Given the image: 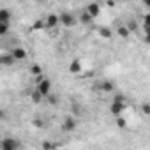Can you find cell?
<instances>
[{
	"instance_id": "obj_1",
	"label": "cell",
	"mask_w": 150,
	"mask_h": 150,
	"mask_svg": "<svg viewBox=\"0 0 150 150\" xmlns=\"http://www.w3.org/2000/svg\"><path fill=\"white\" fill-rule=\"evenodd\" d=\"M35 90L46 99L50 94H51V90H53V85H51V80H48V78H44V76H39V78H35Z\"/></svg>"
},
{
	"instance_id": "obj_2",
	"label": "cell",
	"mask_w": 150,
	"mask_h": 150,
	"mask_svg": "<svg viewBox=\"0 0 150 150\" xmlns=\"http://www.w3.org/2000/svg\"><path fill=\"white\" fill-rule=\"evenodd\" d=\"M58 21H60V25L65 27V28H72V27L78 25V18L74 16L72 13H67V11H64V13L58 14Z\"/></svg>"
},
{
	"instance_id": "obj_3",
	"label": "cell",
	"mask_w": 150,
	"mask_h": 150,
	"mask_svg": "<svg viewBox=\"0 0 150 150\" xmlns=\"http://www.w3.org/2000/svg\"><path fill=\"white\" fill-rule=\"evenodd\" d=\"M20 146H21V143L13 136L0 138V150H18Z\"/></svg>"
},
{
	"instance_id": "obj_4",
	"label": "cell",
	"mask_w": 150,
	"mask_h": 150,
	"mask_svg": "<svg viewBox=\"0 0 150 150\" xmlns=\"http://www.w3.org/2000/svg\"><path fill=\"white\" fill-rule=\"evenodd\" d=\"M76 127H78V118H76V117H72V115L64 117V120H62V129H64L65 132H72Z\"/></svg>"
},
{
	"instance_id": "obj_5",
	"label": "cell",
	"mask_w": 150,
	"mask_h": 150,
	"mask_svg": "<svg viewBox=\"0 0 150 150\" xmlns=\"http://www.w3.org/2000/svg\"><path fill=\"white\" fill-rule=\"evenodd\" d=\"M124 111H125V101H117V99H113L111 104H110V113H111L113 117H118V115H122Z\"/></svg>"
},
{
	"instance_id": "obj_6",
	"label": "cell",
	"mask_w": 150,
	"mask_h": 150,
	"mask_svg": "<svg viewBox=\"0 0 150 150\" xmlns=\"http://www.w3.org/2000/svg\"><path fill=\"white\" fill-rule=\"evenodd\" d=\"M97 90L101 94H113L115 92V83L111 80H101L97 83Z\"/></svg>"
},
{
	"instance_id": "obj_7",
	"label": "cell",
	"mask_w": 150,
	"mask_h": 150,
	"mask_svg": "<svg viewBox=\"0 0 150 150\" xmlns=\"http://www.w3.org/2000/svg\"><path fill=\"white\" fill-rule=\"evenodd\" d=\"M9 53L14 57L16 62H23V60H27V57H28V53H27V50H25L23 46H16V48L9 50Z\"/></svg>"
},
{
	"instance_id": "obj_8",
	"label": "cell",
	"mask_w": 150,
	"mask_h": 150,
	"mask_svg": "<svg viewBox=\"0 0 150 150\" xmlns=\"http://www.w3.org/2000/svg\"><path fill=\"white\" fill-rule=\"evenodd\" d=\"M85 11H87V13H88L94 20H96V18L101 14V6H99L97 2H88V4L85 6Z\"/></svg>"
},
{
	"instance_id": "obj_9",
	"label": "cell",
	"mask_w": 150,
	"mask_h": 150,
	"mask_svg": "<svg viewBox=\"0 0 150 150\" xmlns=\"http://www.w3.org/2000/svg\"><path fill=\"white\" fill-rule=\"evenodd\" d=\"M58 25H60V21H58V14L51 13V14L46 16V20H44V27H46V28H57Z\"/></svg>"
},
{
	"instance_id": "obj_10",
	"label": "cell",
	"mask_w": 150,
	"mask_h": 150,
	"mask_svg": "<svg viewBox=\"0 0 150 150\" xmlns=\"http://www.w3.org/2000/svg\"><path fill=\"white\" fill-rule=\"evenodd\" d=\"M81 69H83V65H81V60H80V58H74V60L69 64V72H71V74H80Z\"/></svg>"
},
{
	"instance_id": "obj_11",
	"label": "cell",
	"mask_w": 150,
	"mask_h": 150,
	"mask_svg": "<svg viewBox=\"0 0 150 150\" xmlns=\"http://www.w3.org/2000/svg\"><path fill=\"white\" fill-rule=\"evenodd\" d=\"M0 21H4V23H11L13 21V13L7 7H0Z\"/></svg>"
},
{
	"instance_id": "obj_12",
	"label": "cell",
	"mask_w": 150,
	"mask_h": 150,
	"mask_svg": "<svg viewBox=\"0 0 150 150\" xmlns=\"http://www.w3.org/2000/svg\"><path fill=\"white\" fill-rule=\"evenodd\" d=\"M16 64V60H14V57L7 51V53H2V67H13Z\"/></svg>"
},
{
	"instance_id": "obj_13",
	"label": "cell",
	"mask_w": 150,
	"mask_h": 150,
	"mask_svg": "<svg viewBox=\"0 0 150 150\" xmlns=\"http://www.w3.org/2000/svg\"><path fill=\"white\" fill-rule=\"evenodd\" d=\"M117 35L122 37V39H129V37H131V32H129V28L125 27V23L118 25V28H117Z\"/></svg>"
},
{
	"instance_id": "obj_14",
	"label": "cell",
	"mask_w": 150,
	"mask_h": 150,
	"mask_svg": "<svg viewBox=\"0 0 150 150\" xmlns=\"http://www.w3.org/2000/svg\"><path fill=\"white\" fill-rule=\"evenodd\" d=\"M92 21H94V18H92V16H90V14H88L85 9H83V13L80 14V20H78V23H81V25H90Z\"/></svg>"
},
{
	"instance_id": "obj_15",
	"label": "cell",
	"mask_w": 150,
	"mask_h": 150,
	"mask_svg": "<svg viewBox=\"0 0 150 150\" xmlns=\"http://www.w3.org/2000/svg\"><path fill=\"white\" fill-rule=\"evenodd\" d=\"M99 35H101L103 39H111V37H113V30L108 28V27H101V28H99Z\"/></svg>"
},
{
	"instance_id": "obj_16",
	"label": "cell",
	"mask_w": 150,
	"mask_h": 150,
	"mask_svg": "<svg viewBox=\"0 0 150 150\" xmlns=\"http://www.w3.org/2000/svg\"><path fill=\"white\" fill-rule=\"evenodd\" d=\"M30 99H32V103H34V104H39V103H42V99H44V97H42V96L34 88V90H32V94H30Z\"/></svg>"
},
{
	"instance_id": "obj_17",
	"label": "cell",
	"mask_w": 150,
	"mask_h": 150,
	"mask_svg": "<svg viewBox=\"0 0 150 150\" xmlns=\"http://www.w3.org/2000/svg\"><path fill=\"white\" fill-rule=\"evenodd\" d=\"M11 30V23H4V21H0V37H4L7 35Z\"/></svg>"
},
{
	"instance_id": "obj_18",
	"label": "cell",
	"mask_w": 150,
	"mask_h": 150,
	"mask_svg": "<svg viewBox=\"0 0 150 150\" xmlns=\"http://www.w3.org/2000/svg\"><path fill=\"white\" fill-rule=\"evenodd\" d=\"M30 74H32L34 78L42 76V67H41V65H32V67H30Z\"/></svg>"
},
{
	"instance_id": "obj_19",
	"label": "cell",
	"mask_w": 150,
	"mask_h": 150,
	"mask_svg": "<svg viewBox=\"0 0 150 150\" xmlns=\"http://www.w3.org/2000/svg\"><path fill=\"white\" fill-rule=\"evenodd\" d=\"M125 27H127V28H129V32H131V34H132V32H136V30H138V23H136V21H134V20H129V21H127V23H125Z\"/></svg>"
},
{
	"instance_id": "obj_20",
	"label": "cell",
	"mask_w": 150,
	"mask_h": 150,
	"mask_svg": "<svg viewBox=\"0 0 150 150\" xmlns=\"http://www.w3.org/2000/svg\"><path fill=\"white\" fill-rule=\"evenodd\" d=\"M32 27H34V30H41V28H44V20H35Z\"/></svg>"
},
{
	"instance_id": "obj_21",
	"label": "cell",
	"mask_w": 150,
	"mask_h": 150,
	"mask_svg": "<svg viewBox=\"0 0 150 150\" xmlns=\"http://www.w3.org/2000/svg\"><path fill=\"white\" fill-rule=\"evenodd\" d=\"M41 146H42L44 150H51V148H57L58 145H57V143H51V141H44V143H42Z\"/></svg>"
},
{
	"instance_id": "obj_22",
	"label": "cell",
	"mask_w": 150,
	"mask_h": 150,
	"mask_svg": "<svg viewBox=\"0 0 150 150\" xmlns=\"http://www.w3.org/2000/svg\"><path fill=\"white\" fill-rule=\"evenodd\" d=\"M117 125H118V127H125V118H124L122 115L117 117Z\"/></svg>"
},
{
	"instance_id": "obj_23",
	"label": "cell",
	"mask_w": 150,
	"mask_h": 150,
	"mask_svg": "<svg viewBox=\"0 0 150 150\" xmlns=\"http://www.w3.org/2000/svg\"><path fill=\"white\" fill-rule=\"evenodd\" d=\"M141 111H143L145 115H148V113H150V104H148V103H143V104H141Z\"/></svg>"
},
{
	"instance_id": "obj_24",
	"label": "cell",
	"mask_w": 150,
	"mask_h": 150,
	"mask_svg": "<svg viewBox=\"0 0 150 150\" xmlns=\"http://www.w3.org/2000/svg\"><path fill=\"white\" fill-rule=\"evenodd\" d=\"M32 124H34V127H42V125H44L41 118H34V122H32Z\"/></svg>"
},
{
	"instance_id": "obj_25",
	"label": "cell",
	"mask_w": 150,
	"mask_h": 150,
	"mask_svg": "<svg viewBox=\"0 0 150 150\" xmlns=\"http://www.w3.org/2000/svg\"><path fill=\"white\" fill-rule=\"evenodd\" d=\"M141 25H143V28H145V30L148 28V14H145V16H143V23H141Z\"/></svg>"
},
{
	"instance_id": "obj_26",
	"label": "cell",
	"mask_w": 150,
	"mask_h": 150,
	"mask_svg": "<svg viewBox=\"0 0 150 150\" xmlns=\"http://www.w3.org/2000/svg\"><path fill=\"white\" fill-rule=\"evenodd\" d=\"M113 99H117V101H125V96H124V94H115Z\"/></svg>"
},
{
	"instance_id": "obj_27",
	"label": "cell",
	"mask_w": 150,
	"mask_h": 150,
	"mask_svg": "<svg viewBox=\"0 0 150 150\" xmlns=\"http://www.w3.org/2000/svg\"><path fill=\"white\" fill-rule=\"evenodd\" d=\"M2 118H6V111H2V110H0V120H2Z\"/></svg>"
},
{
	"instance_id": "obj_28",
	"label": "cell",
	"mask_w": 150,
	"mask_h": 150,
	"mask_svg": "<svg viewBox=\"0 0 150 150\" xmlns=\"http://www.w3.org/2000/svg\"><path fill=\"white\" fill-rule=\"evenodd\" d=\"M0 65H2V53H0Z\"/></svg>"
}]
</instances>
